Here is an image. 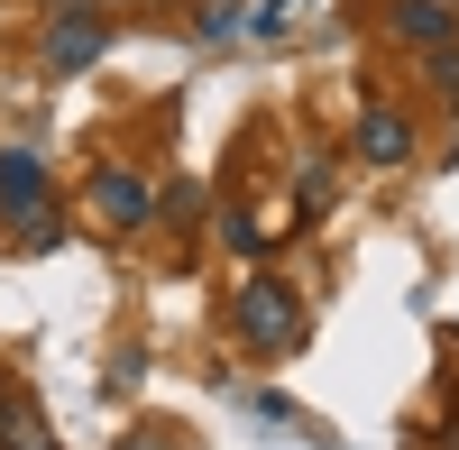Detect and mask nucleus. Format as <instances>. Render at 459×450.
<instances>
[{"label":"nucleus","mask_w":459,"mask_h":450,"mask_svg":"<svg viewBox=\"0 0 459 450\" xmlns=\"http://www.w3.org/2000/svg\"><path fill=\"white\" fill-rule=\"evenodd\" d=\"M92 212L110 221V230H147V221H157V194H147L138 175H120V166H101V175H92Z\"/></svg>","instance_id":"4"},{"label":"nucleus","mask_w":459,"mask_h":450,"mask_svg":"<svg viewBox=\"0 0 459 450\" xmlns=\"http://www.w3.org/2000/svg\"><path fill=\"white\" fill-rule=\"evenodd\" d=\"M450 28H459L450 0H395V37H404V47L432 56V47H450Z\"/></svg>","instance_id":"6"},{"label":"nucleus","mask_w":459,"mask_h":450,"mask_svg":"<svg viewBox=\"0 0 459 450\" xmlns=\"http://www.w3.org/2000/svg\"><path fill=\"white\" fill-rule=\"evenodd\" d=\"M37 212H47V157L0 147V221H37Z\"/></svg>","instance_id":"3"},{"label":"nucleus","mask_w":459,"mask_h":450,"mask_svg":"<svg viewBox=\"0 0 459 450\" xmlns=\"http://www.w3.org/2000/svg\"><path fill=\"white\" fill-rule=\"evenodd\" d=\"M230 322H239V341L266 350V359L303 350V294H294L285 276H248V285H239V304H230Z\"/></svg>","instance_id":"1"},{"label":"nucleus","mask_w":459,"mask_h":450,"mask_svg":"<svg viewBox=\"0 0 459 450\" xmlns=\"http://www.w3.org/2000/svg\"><path fill=\"white\" fill-rule=\"evenodd\" d=\"M359 157L368 166H404L413 157V120H404V110H368V120H359Z\"/></svg>","instance_id":"5"},{"label":"nucleus","mask_w":459,"mask_h":450,"mask_svg":"<svg viewBox=\"0 0 459 450\" xmlns=\"http://www.w3.org/2000/svg\"><path fill=\"white\" fill-rule=\"evenodd\" d=\"M0 450H56L47 414H28V404H10V414H0Z\"/></svg>","instance_id":"7"},{"label":"nucleus","mask_w":459,"mask_h":450,"mask_svg":"<svg viewBox=\"0 0 459 450\" xmlns=\"http://www.w3.org/2000/svg\"><path fill=\"white\" fill-rule=\"evenodd\" d=\"M239 19H248L239 0H203V10H194V28H203V37H239Z\"/></svg>","instance_id":"9"},{"label":"nucleus","mask_w":459,"mask_h":450,"mask_svg":"<svg viewBox=\"0 0 459 450\" xmlns=\"http://www.w3.org/2000/svg\"><path fill=\"white\" fill-rule=\"evenodd\" d=\"M0 414H10V395H0Z\"/></svg>","instance_id":"11"},{"label":"nucleus","mask_w":459,"mask_h":450,"mask_svg":"<svg viewBox=\"0 0 459 450\" xmlns=\"http://www.w3.org/2000/svg\"><path fill=\"white\" fill-rule=\"evenodd\" d=\"M101 47H110V19H101V0H47V74H83V65H101Z\"/></svg>","instance_id":"2"},{"label":"nucleus","mask_w":459,"mask_h":450,"mask_svg":"<svg viewBox=\"0 0 459 450\" xmlns=\"http://www.w3.org/2000/svg\"><path fill=\"white\" fill-rule=\"evenodd\" d=\"M157 212H166V221H194V212H203V184H175V194H166Z\"/></svg>","instance_id":"10"},{"label":"nucleus","mask_w":459,"mask_h":450,"mask_svg":"<svg viewBox=\"0 0 459 450\" xmlns=\"http://www.w3.org/2000/svg\"><path fill=\"white\" fill-rule=\"evenodd\" d=\"M221 239H230V257H266V248H276V230H266V221H248V212H230Z\"/></svg>","instance_id":"8"}]
</instances>
